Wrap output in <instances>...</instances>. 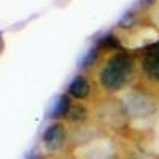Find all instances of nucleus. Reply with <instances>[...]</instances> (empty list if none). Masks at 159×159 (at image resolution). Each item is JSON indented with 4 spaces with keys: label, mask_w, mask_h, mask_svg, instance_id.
<instances>
[{
    "label": "nucleus",
    "mask_w": 159,
    "mask_h": 159,
    "mask_svg": "<svg viewBox=\"0 0 159 159\" xmlns=\"http://www.w3.org/2000/svg\"><path fill=\"white\" fill-rule=\"evenodd\" d=\"M134 73V59L127 52H116L113 54L100 70L99 80L103 89L119 91L123 89Z\"/></svg>",
    "instance_id": "nucleus-1"
},
{
    "label": "nucleus",
    "mask_w": 159,
    "mask_h": 159,
    "mask_svg": "<svg viewBox=\"0 0 159 159\" xmlns=\"http://www.w3.org/2000/svg\"><path fill=\"white\" fill-rule=\"evenodd\" d=\"M43 143L49 151H57L65 143V129L62 124L54 123L43 132Z\"/></svg>",
    "instance_id": "nucleus-2"
},
{
    "label": "nucleus",
    "mask_w": 159,
    "mask_h": 159,
    "mask_svg": "<svg viewBox=\"0 0 159 159\" xmlns=\"http://www.w3.org/2000/svg\"><path fill=\"white\" fill-rule=\"evenodd\" d=\"M143 72L151 81L159 83V45L151 46L143 57Z\"/></svg>",
    "instance_id": "nucleus-3"
},
{
    "label": "nucleus",
    "mask_w": 159,
    "mask_h": 159,
    "mask_svg": "<svg viewBox=\"0 0 159 159\" xmlns=\"http://www.w3.org/2000/svg\"><path fill=\"white\" fill-rule=\"evenodd\" d=\"M91 91V86L88 83V80L83 78V76H76L73 81L69 84V94L75 99H84L88 97Z\"/></svg>",
    "instance_id": "nucleus-4"
},
{
    "label": "nucleus",
    "mask_w": 159,
    "mask_h": 159,
    "mask_svg": "<svg viewBox=\"0 0 159 159\" xmlns=\"http://www.w3.org/2000/svg\"><path fill=\"white\" fill-rule=\"evenodd\" d=\"M70 99H69V96H65V94H62V96H59V99L56 100V103H54V107H52V110H51V116L52 118H61V116H65V115H69V111H70Z\"/></svg>",
    "instance_id": "nucleus-5"
},
{
    "label": "nucleus",
    "mask_w": 159,
    "mask_h": 159,
    "mask_svg": "<svg viewBox=\"0 0 159 159\" xmlns=\"http://www.w3.org/2000/svg\"><path fill=\"white\" fill-rule=\"evenodd\" d=\"M97 52H99V48H97V46H94L92 49H89V52L86 54V57L81 61V67H83V69L89 67V65L97 59Z\"/></svg>",
    "instance_id": "nucleus-6"
},
{
    "label": "nucleus",
    "mask_w": 159,
    "mask_h": 159,
    "mask_svg": "<svg viewBox=\"0 0 159 159\" xmlns=\"http://www.w3.org/2000/svg\"><path fill=\"white\" fill-rule=\"evenodd\" d=\"M86 115H88V111H86L84 108H81V107L70 108V111H69V116H70L72 119H84Z\"/></svg>",
    "instance_id": "nucleus-7"
},
{
    "label": "nucleus",
    "mask_w": 159,
    "mask_h": 159,
    "mask_svg": "<svg viewBox=\"0 0 159 159\" xmlns=\"http://www.w3.org/2000/svg\"><path fill=\"white\" fill-rule=\"evenodd\" d=\"M0 46H2V42H0Z\"/></svg>",
    "instance_id": "nucleus-8"
}]
</instances>
